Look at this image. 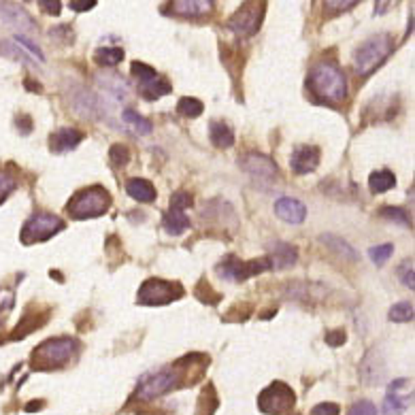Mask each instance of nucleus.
<instances>
[{"label":"nucleus","mask_w":415,"mask_h":415,"mask_svg":"<svg viewBox=\"0 0 415 415\" xmlns=\"http://www.w3.org/2000/svg\"><path fill=\"white\" fill-rule=\"evenodd\" d=\"M309 85L313 94L330 105H339L347 98V81L345 75L339 71V67L330 62H321L317 64L311 75H309Z\"/></svg>","instance_id":"f257e3e1"},{"label":"nucleus","mask_w":415,"mask_h":415,"mask_svg":"<svg viewBox=\"0 0 415 415\" xmlns=\"http://www.w3.org/2000/svg\"><path fill=\"white\" fill-rule=\"evenodd\" d=\"M79 351V343L71 337H55L49 339L45 343H41L35 349L33 355V367H37L39 371H53V369H62L64 364H69L75 353Z\"/></svg>","instance_id":"f03ea898"},{"label":"nucleus","mask_w":415,"mask_h":415,"mask_svg":"<svg viewBox=\"0 0 415 415\" xmlns=\"http://www.w3.org/2000/svg\"><path fill=\"white\" fill-rule=\"evenodd\" d=\"M109 206H111V194L103 186H92L77 192L67 204V211L75 220H87V218H100L103 213H107Z\"/></svg>","instance_id":"7ed1b4c3"},{"label":"nucleus","mask_w":415,"mask_h":415,"mask_svg":"<svg viewBox=\"0 0 415 415\" xmlns=\"http://www.w3.org/2000/svg\"><path fill=\"white\" fill-rule=\"evenodd\" d=\"M394 45H392V37L390 35H375L369 41H364L353 53V67L355 73L360 75H369L375 69L381 67V62L392 53Z\"/></svg>","instance_id":"20e7f679"},{"label":"nucleus","mask_w":415,"mask_h":415,"mask_svg":"<svg viewBox=\"0 0 415 415\" xmlns=\"http://www.w3.org/2000/svg\"><path fill=\"white\" fill-rule=\"evenodd\" d=\"M271 269V260L269 258H256L249 262H243L236 256H226L218 266H215V273L224 279V281H232V283H239L245 281L249 277H256L264 271Z\"/></svg>","instance_id":"39448f33"},{"label":"nucleus","mask_w":415,"mask_h":415,"mask_svg":"<svg viewBox=\"0 0 415 415\" xmlns=\"http://www.w3.org/2000/svg\"><path fill=\"white\" fill-rule=\"evenodd\" d=\"M184 296V285L164 279H147L139 290V303L141 305H168Z\"/></svg>","instance_id":"423d86ee"},{"label":"nucleus","mask_w":415,"mask_h":415,"mask_svg":"<svg viewBox=\"0 0 415 415\" xmlns=\"http://www.w3.org/2000/svg\"><path fill=\"white\" fill-rule=\"evenodd\" d=\"M64 228V222L53 213H37L28 220L21 228V243L33 245L39 241H47L55 232Z\"/></svg>","instance_id":"0eeeda50"},{"label":"nucleus","mask_w":415,"mask_h":415,"mask_svg":"<svg viewBox=\"0 0 415 415\" xmlns=\"http://www.w3.org/2000/svg\"><path fill=\"white\" fill-rule=\"evenodd\" d=\"M296 403V394L292 392V388L288 383L275 381L273 385H269L262 394H260V411L266 415H285Z\"/></svg>","instance_id":"6e6552de"},{"label":"nucleus","mask_w":415,"mask_h":415,"mask_svg":"<svg viewBox=\"0 0 415 415\" xmlns=\"http://www.w3.org/2000/svg\"><path fill=\"white\" fill-rule=\"evenodd\" d=\"M266 5L264 3H247L228 19V28L236 37H254L264 19Z\"/></svg>","instance_id":"1a4fd4ad"},{"label":"nucleus","mask_w":415,"mask_h":415,"mask_svg":"<svg viewBox=\"0 0 415 415\" xmlns=\"http://www.w3.org/2000/svg\"><path fill=\"white\" fill-rule=\"evenodd\" d=\"M177 383H179V375L173 369H164V371H158L154 375H150L147 379L141 381L139 390H136V398L141 400H152V398H158L166 392H170L173 388H177Z\"/></svg>","instance_id":"9d476101"},{"label":"nucleus","mask_w":415,"mask_h":415,"mask_svg":"<svg viewBox=\"0 0 415 415\" xmlns=\"http://www.w3.org/2000/svg\"><path fill=\"white\" fill-rule=\"evenodd\" d=\"M411 403V385L409 379H396L390 383L388 394H385L383 413L388 415H400Z\"/></svg>","instance_id":"9b49d317"},{"label":"nucleus","mask_w":415,"mask_h":415,"mask_svg":"<svg viewBox=\"0 0 415 415\" xmlns=\"http://www.w3.org/2000/svg\"><path fill=\"white\" fill-rule=\"evenodd\" d=\"M239 162H241V168H243L245 173L258 177V179L271 182V179H275V177L279 175L277 164H275L269 156H264V154L251 152V154H245Z\"/></svg>","instance_id":"f8f14e48"},{"label":"nucleus","mask_w":415,"mask_h":415,"mask_svg":"<svg viewBox=\"0 0 415 415\" xmlns=\"http://www.w3.org/2000/svg\"><path fill=\"white\" fill-rule=\"evenodd\" d=\"M290 164H292V170L296 175H309L319 164V150L313 145H299L292 152Z\"/></svg>","instance_id":"ddd939ff"},{"label":"nucleus","mask_w":415,"mask_h":415,"mask_svg":"<svg viewBox=\"0 0 415 415\" xmlns=\"http://www.w3.org/2000/svg\"><path fill=\"white\" fill-rule=\"evenodd\" d=\"M275 213L288 224H303L307 218V206L290 196H283L275 202Z\"/></svg>","instance_id":"4468645a"},{"label":"nucleus","mask_w":415,"mask_h":415,"mask_svg":"<svg viewBox=\"0 0 415 415\" xmlns=\"http://www.w3.org/2000/svg\"><path fill=\"white\" fill-rule=\"evenodd\" d=\"M168 9L182 17H202L213 11V3L209 0H175V3H168Z\"/></svg>","instance_id":"2eb2a0df"},{"label":"nucleus","mask_w":415,"mask_h":415,"mask_svg":"<svg viewBox=\"0 0 415 415\" xmlns=\"http://www.w3.org/2000/svg\"><path fill=\"white\" fill-rule=\"evenodd\" d=\"M271 266L275 269H288V266H294L296 260H299V249L290 243H283V241H275L271 243Z\"/></svg>","instance_id":"dca6fc26"},{"label":"nucleus","mask_w":415,"mask_h":415,"mask_svg":"<svg viewBox=\"0 0 415 415\" xmlns=\"http://www.w3.org/2000/svg\"><path fill=\"white\" fill-rule=\"evenodd\" d=\"M81 139H83V134L79 130H75V128H60V130H55L51 134L49 145H51L53 152H71V150H75V147L81 143Z\"/></svg>","instance_id":"f3484780"},{"label":"nucleus","mask_w":415,"mask_h":415,"mask_svg":"<svg viewBox=\"0 0 415 415\" xmlns=\"http://www.w3.org/2000/svg\"><path fill=\"white\" fill-rule=\"evenodd\" d=\"M136 87H139V94H141L143 98H147V100H158V98H162L164 94L170 92L168 79H164V77H160V75H156V77H152V79H147V81H143V83H136Z\"/></svg>","instance_id":"a211bd4d"},{"label":"nucleus","mask_w":415,"mask_h":415,"mask_svg":"<svg viewBox=\"0 0 415 415\" xmlns=\"http://www.w3.org/2000/svg\"><path fill=\"white\" fill-rule=\"evenodd\" d=\"M126 192L130 194V198L139 200V202H154L156 200V188L152 182L141 179V177H134V179H128L126 184Z\"/></svg>","instance_id":"6ab92c4d"},{"label":"nucleus","mask_w":415,"mask_h":415,"mask_svg":"<svg viewBox=\"0 0 415 415\" xmlns=\"http://www.w3.org/2000/svg\"><path fill=\"white\" fill-rule=\"evenodd\" d=\"M319 243H324V245H328L333 251H337L339 256H343L345 260H349V262H358V251H355L347 241H343L341 236H335V234H321L319 236Z\"/></svg>","instance_id":"aec40b11"},{"label":"nucleus","mask_w":415,"mask_h":415,"mask_svg":"<svg viewBox=\"0 0 415 415\" xmlns=\"http://www.w3.org/2000/svg\"><path fill=\"white\" fill-rule=\"evenodd\" d=\"M162 226L168 234L177 236L190 228V220L186 215V211H177V209H168L162 218Z\"/></svg>","instance_id":"412c9836"},{"label":"nucleus","mask_w":415,"mask_h":415,"mask_svg":"<svg viewBox=\"0 0 415 415\" xmlns=\"http://www.w3.org/2000/svg\"><path fill=\"white\" fill-rule=\"evenodd\" d=\"M396 186V177L390 170H375L369 175V188L373 194H383L390 192Z\"/></svg>","instance_id":"4be33fe9"},{"label":"nucleus","mask_w":415,"mask_h":415,"mask_svg":"<svg viewBox=\"0 0 415 415\" xmlns=\"http://www.w3.org/2000/svg\"><path fill=\"white\" fill-rule=\"evenodd\" d=\"M209 139H211V143L215 147H220V150H226V147H232V143H234V132L224 122H211V126H209Z\"/></svg>","instance_id":"5701e85b"},{"label":"nucleus","mask_w":415,"mask_h":415,"mask_svg":"<svg viewBox=\"0 0 415 415\" xmlns=\"http://www.w3.org/2000/svg\"><path fill=\"white\" fill-rule=\"evenodd\" d=\"M94 60L103 67H117L124 60V49L122 47H98L94 53Z\"/></svg>","instance_id":"b1692460"},{"label":"nucleus","mask_w":415,"mask_h":415,"mask_svg":"<svg viewBox=\"0 0 415 415\" xmlns=\"http://www.w3.org/2000/svg\"><path fill=\"white\" fill-rule=\"evenodd\" d=\"M124 122H126L128 126H132L139 134H150V132H152V122L145 120L143 115H139V113L132 111V109H126V111H124Z\"/></svg>","instance_id":"393cba45"},{"label":"nucleus","mask_w":415,"mask_h":415,"mask_svg":"<svg viewBox=\"0 0 415 415\" xmlns=\"http://www.w3.org/2000/svg\"><path fill=\"white\" fill-rule=\"evenodd\" d=\"M177 111H179V115H184V117H198L204 111V105L198 98L186 96L177 103Z\"/></svg>","instance_id":"a878e982"},{"label":"nucleus","mask_w":415,"mask_h":415,"mask_svg":"<svg viewBox=\"0 0 415 415\" xmlns=\"http://www.w3.org/2000/svg\"><path fill=\"white\" fill-rule=\"evenodd\" d=\"M381 218L390 220V222H396L398 226H405V228H411V220L407 215L405 209H400V206H383V209L379 211Z\"/></svg>","instance_id":"bb28decb"},{"label":"nucleus","mask_w":415,"mask_h":415,"mask_svg":"<svg viewBox=\"0 0 415 415\" xmlns=\"http://www.w3.org/2000/svg\"><path fill=\"white\" fill-rule=\"evenodd\" d=\"M390 319L400 324V321H411L413 319V305L409 301H403L390 309Z\"/></svg>","instance_id":"cd10ccee"},{"label":"nucleus","mask_w":415,"mask_h":415,"mask_svg":"<svg viewBox=\"0 0 415 415\" xmlns=\"http://www.w3.org/2000/svg\"><path fill=\"white\" fill-rule=\"evenodd\" d=\"M392 254H394V245H392V243L377 245V247L369 249V258H371L377 266H381V264L388 262V260L392 258Z\"/></svg>","instance_id":"c85d7f7f"},{"label":"nucleus","mask_w":415,"mask_h":415,"mask_svg":"<svg viewBox=\"0 0 415 415\" xmlns=\"http://www.w3.org/2000/svg\"><path fill=\"white\" fill-rule=\"evenodd\" d=\"M109 158L115 166H126L130 160V150L126 145H111L109 150Z\"/></svg>","instance_id":"c756f323"},{"label":"nucleus","mask_w":415,"mask_h":415,"mask_svg":"<svg viewBox=\"0 0 415 415\" xmlns=\"http://www.w3.org/2000/svg\"><path fill=\"white\" fill-rule=\"evenodd\" d=\"M190 206H194L192 194H188V192H175V194H173V198H170V209L186 211V209H190Z\"/></svg>","instance_id":"7c9ffc66"},{"label":"nucleus","mask_w":415,"mask_h":415,"mask_svg":"<svg viewBox=\"0 0 415 415\" xmlns=\"http://www.w3.org/2000/svg\"><path fill=\"white\" fill-rule=\"evenodd\" d=\"M130 73H132V77L136 79V83H143V81H147V79H152V77L158 75L152 67H147V64H143V62H132V64H130Z\"/></svg>","instance_id":"2f4dec72"},{"label":"nucleus","mask_w":415,"mask_h":415,"mask_svg":"<svg viewBox=\"0 0 415 415\" xmlns=\"http://www.w3.org/2000/svg\"><path fill=\"white\" fill-rule=\"evenodd\" d=\"M15 190V177L7 170H0V204Z\"/></svg>","instance_id":"473e14b6"},{"label":"nucleus","mask_w":415,"mask_h":415,"mask_svg":"<svg viewBox=\"0 0 415 415\" xmlns=\"http://www.w3.org/2000/svg\"><path fill=\"white\" fill-rule=\"evenodd\" d=\"M398 279H400L409 290H413V285H415V277H413V260H411V258L405 260V262L398 266Z\"/></svg>","instance_id":"72a5a7b5"},{"label":"nucleus","mask_w":415,"mask_h":415,"mask_svg":"<svg viewBox=\"0 0 415 415\" xmlns=\"http://www.w3.org/2000/svg\"><path fill=\"white\" fill-rule=\"evenodd\" d=\"M347 415H377V407L369 400H360L349 409Z\"/></svg>","instance_id":"f704fd0d"},{"label":"nucleus","mask_w":415,"mask_h":415,"mask_svg":"<svg viewBox=\"0 0 415 415\" xmlns=\"http://www.w3.org/2000/svg\"><path fill=\"white\" fill-rule=\"evenodd\" d=\"M196 296L202 301V303H218V299L220 296L218 294H211L209 292V285H206V281H200L198 285H196Z\"/></svg>","instance_id":"c9c22d12"},{"label":"nucleus","mask_w":415,"mask_h":415,"mask_svg":"<svg viewBox=\"0 0 415 415\" xmlns=\"http://www.w3.org/2000/svg\"><path fill=\"white\" fill-rule=\"evenodd\" d=\"M311 415H339V405H335V403H321V405L313 407Z\"/></svg>","instance_id":"e433bc0d"},{"label":"nucleus","mask_w":415,"mask_h":415,"mask_svg":"<svg viewBox=\"0 0 415 415\" xmlns=\"http://www.w3.org/2000/svg\"><path fill=\"white\" fill-rule=\"evenodd\" d=\"M345 341H347V337H345L343 330H333V333H328V337H326V343H328L330 347H341Z\"/></svg>","instance_id":"4c0bfd02"},{"label":"nucleus","mask_w":415,"mask_h":415,"mask_svg":"<svg viewBox=\"0 0 415 415\" xmlns=\"http://www.w3.org/2000/svg\"><path fill=\"white\" fill-rule=\"evenodd\" d=\"M69 7H71L73 11H77V13H83V11L94 9L96 3H94V0H73V3H71Z\"/></svg>","instance_id":"58836bf2"},{"label":"nucleus","mask_w":415,"mask_h":415,"mask_svg":"<svg viewBox=\"0 0 415 415\" xmlns=\"http://www.w3.org/2000/svg\"><path fill=\"white\" fill-rule=\"evenodd\" d=\"M43 11H47L49 15H58L62 11V3H58V0H43V3H39Z\"/></svg>","instance_id":"ea45409f"},{"label":"nucleus","mask_w":415,"mask_h":415,"mask_svg":"<svg viewBox=\"0 0 415 415\" xmlns=\"http://www.w3.org/2000/svg\"><path fill=\"white\" fill-rule=\"evenodd\" d=\"M15 41H17V43H21V47H24V49H30L35 58H39V60H43V51H41V49H39V47H37L33 41H28V39H24V37H15Z\"/></svg>","instance_id":"a19ab883"},{"label":"nucleus","mask_w":415,"mask_h":415,"mask_svg":"<svg viewBox=\"0 0 415 415\" xmlns=\"http://www.w3.org/2000/svg\"><path fill=\"white\" fill-rule=\"evenodd\" d=\"M355 5H358V3H324L326 9H337L335 13H341L345 9H353Z\"/></svg>","instance_id":"79ce46f5"},{"label":"nucleus","mask_w":415,"mask_h":415,"mask_svg":"<svg viewBox=\"0 0 415 415\" xmlns=\"http://www.w3.org/2000/svg\"><path fill=\"white\" fill-rule=\"evenodd\" d=\"M17 124H19L21 132H30V128H33L30 117H17Z\"/></svg>","instance_id":"37998d69"},{"label":"nucleus","mask_w":415,"mask_h":415,"mask_svg":"<svg viewBox=\"0 0 415 415\" xmlns=\"http://www.w3.org/2000/svg\"><path fill=\"white\" fill-rule=\"evenodd\" d=\"M24 85H26V90H35V92H41V85H39V83H35V81H30V79H26V81H24Z\"/></svg>","instance_id":"c03bdc74"}]
</instances>
